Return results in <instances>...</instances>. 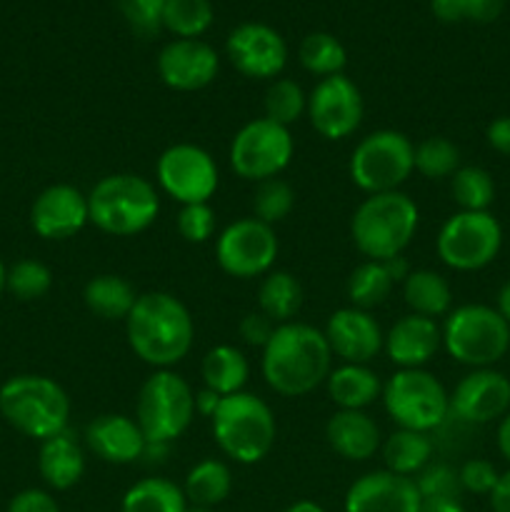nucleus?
I'll use <instances>...</instances> for the list:
<instances>
[{"label":"nucleus","instance_id":"27","mask_svg":"<svg viewBox=\"0 0 510 512\" xmlns=\"http://www.w3.org/2000/svg\"><path fill=\"white\" fill-rule=\"evenodd\" d=\"M203 383L205 388L218 393L220 398L243 393V385L248 383L250 365L248 358L240 353L235 345H215L203 358Z\"/></svg>","mask_w":510,"mask_h":512},{"label":"nucleus","instance_id":"12","mask_svg":"<svg viewBox=\"0 0 510 512\" xmlns=\"http://www.w3.org/2000/svg\"><path fill=\"white\" fill-rule=\"evenodd\" d=\"M293 135L290 128L268 118H255L235 133L230 143V168L243 180L278 178L293 160Z\"/></svg>","mask_w":510,"mask_h":512},{"label":"nucleus","instance_id":"34","mask_svg":"<svg viewBox=\"0 0 510 512\" xmlns=\"http://www.w3.org/2000/svg\"><path fill=\"white\" fill-rule=\"evenodd\" d=\"M185 493L165 478H145L125 493L123 512H185Z\"/></svg>","mask_w":510,"mask_h":512},{"label":"nucleus","instance_id":"46","mask_svg":"<svg viewBox=\"0 0 510 512\" xmlns=\"http://www.w3.org/2000/svg\"><path fill=\"white\" fill-rule=\"evenodd\" d=\"M458 478L463 490H468V493L490 495L495 490V485H498L500 473L495 470L493 463H488V460L473 458L468 460V463H463V468L458 470Z\"/></svg>","mask_w":510,"mask_h":512},{"label":"nucleus","instance_id":"21","mask_svg":"<svg viewBox=\"0 0 510 512\" xmlns=\"http://www.w3.org/2000/svg\"><path fill=\"white\" fill-rule=\"evenodd\" d=\"M420 493L413 478L375 470L350 485L345 512H420Z\"/></svg>","mask_w":510,"mask_h":512},{"label":"nucleus","instance_id":"16","mask_svg":"<svg viewBox=\"0 0 510 512\" xmlns=\"http://www.w3.org/2000/svg\"><path fill=\"white\" fill-rule=\"evenodd\" d=\"M510 413V380L490 368L465 375L450 393V418L465 425H485Z\"/></svg>","mask_w":510,"mask_h":512},{"label":"nucleus","instance_id":"15","mask_svg":"<svg viewBox=\"0 0 510 512\" xmlns=\"http://www.w3.org/2000/svg\"><path fill=\"white\" fill-rule=\"evenodd\" d=\"M305 113L320 138L345 140L363 123V95L348 75H330L310 90Z\"/></svg>","mask_w":510,"mask_h":512},{"label":"nucleus","instance_id":"25","mask_svg":"<svg viewBox=\"0 0 510 512\" xmlns=\"http://www.w3.org/2000/svg\"><path fill=\"white\" fill-rule=\"evenodd\" d=\"M38 470L45 485L53 490H70L85 473V453L70 430L40 443Z\"/></svg>","mask_w":510,"mask_h":512},{"label":"nucleus","instance_id":"53","mask_svg":"<svg viewBox=\"0 0 510 512\" xmlns=\"http://www.w3.org/2000/svg\"><path fill=\"white\" fill-rule=\"evenodd\" d=\"M498 450L505 460L510 463V413L505 418H500L498 425Z\"/></svg>","mask_w":510,"mask_h":512},{"label":"nucleus","instance_id":"4","mask_svg":"<svg viewBox=\"0 0 510 512\" xmlns=\"http://www.w3.org/2000/svg\"><path fill=\"white\" fill-rule=\"evenodd\" d=\"M0 415L25 438L43 443L68 430L70 398L53 378L13 375L0 385Z\"/></svg>","mask_w":510,"mask_h":512},{"label":"nucleus","instance_id":"11","mask_svg":"<svg viewBox=\"0 0 510 512\" xmlns=\"http://www.w3.org/2000/svg\"><path fill=\"white\" fill-rule=\"evenodd\" d=\"M500 245H503V228L488 210L485 213L460 210L450 215L435 240L438 258L460 273H473L493 263L500 253Z\"/></svg>","mask_w":510,"mask_h":512},{"label":"nucleus","instance_id":"38","mask_svg":"<svg viewBox=\"0 0 510 512\" xmlns=\"http://www.w3.org/2000/svg\"><path fill=\"white\" fill-rule=\"evenodd\" d=\"M265 115L263 118L273 120V123L290 128L293 123H298L303 118V113L308 110V95L303 93L295 80L280 78L273 80L265 90Z\"/></svg>","mask_w":510,"mask_h":512},{"label":"nucleus","instance_id":"57","mask_svg":"<svg viewBox=\"0 0 510 512\" xmlns=\"http://www.w3.org/2000/svg\"><path fill=\"white\" fill-rule=\"evenodd\" d=\"M185 512H210V508H198V505H193V508H185Z\"/></svg>","mask_w":510,"mask_h":512},{"label":"nucleus","instance_id":"7","mask_svg":"<svg viewBox=\"0 0 510 512\" xmlns=\"http://www.w3.org/2000/svg\"><path fill=\"white\" fill-rule=\"evenodd\" d=\"M443 348L468 368H490L510 353V325L488 305H460L450 310L443 328Z\"/></svg>","mask_w":510,"mask_h":512},{"label":"nucleus","instance_id":"37","mask_svg":"<svg viewBox=\"0 0 510 512\" xmlns=\"http://www.w3.org/2000/svg\"><path fill=\"white\" fill-rule=\"evenodd\" d=\"M210 0H168L163 10V28L175 38L195 40L213 25Z\"/></svg>","mask_w":510,"mask_h":512},{"label":"nucleus","instance_id":"30","mask_svg":"<svg viewBox=\"0 0 510 512\" xmlns=\"http://www.w3.org/2000/svg\"><path fill=\"white\" fill-rule=\"evenodd\" d=\"M403 298L405 305L413 310L415 315H425V318H440V315L450 313L453 305V293H450L448 280L435 270H413L408 278L403 280Z\"/></svg>","mask_w":510,"mask_h":512},{"label":"nucleus","instance_id":"24","mask_svg":"<svg viewBox=\"0 0 510 512\" xmlns=\"http://www.w3.org/2000/svg\"><path fill=\"white\" fill-rule=\"evenodd\" d=\"M328 445L345 460L363 463L380 448V430L363 410H338L325 425Z\"/></svg>","mask_w":510,"mask_h":512},{"label":"nucleus","instance_id":"49","mask_svg":"<svg viewBox=\"0 0 510 512\" xmlns=\"http://www.w3.org/2000/svg\"><path fill=\"white\" fill-rule=\"evenodd\" d=\"M488 143L498 153L510 155V118H495L488 125Z\"/></svg>","mask_w":510,"mask_h":512},{"label":"nucleus","instance_id":"20","mask_svg":"<svg viewBox=\"0 0 510 512\" xmlns=\"http://www.w3.org/2000/svg\"><path fill=\"white\" fill-rule=\"evenodd\" d=\"M323 333L330 345V353L350 365H368L385 345V335L378 320L368 310H358L353 305L335 310Z\"/></svg>","mask_w":510,"mask_h":512},{"label":"nucleus","instance_id":"22","mask_svg":"<svg viewBox=\"0 0 510 512\" xmlns=\"http://www.w3.org/2000/svg\"><path fill=\"white\" fill-rule=\"evenodd\" d=\"M443 330L425 315H403L385 335V353L400 370H418L438 355Z\"/></svg>","mask_w":510,"mask_h":512},{"label":"nucleus","instance_id":"29","mask_svg":"<svg viewBox=\"0 0 510 512\" xmlns=\"http://www.w3.org/2000/svg\"><path fill=\"white\" fill-rule=\"evenodd\" d=\"M303 308V288L298 278L285 270H270L258 288V310L275 325L293 323Z\"/></svg>","mask_w":510,"mask_h":512},{"label":"nucleus","instance_id":"17","mask_svg":"<svg viewBox=\"0 0 510 512\" xmlns=\"http://www.w3.org/2000/svg\"><path fill=\"white\" fill-rule=\"evenodd\" d=\"M230 63L235 65L238 73L245 78L270 80L283 73L288 63V45L283 35L265 23H243L228 35Z\"/></svg>","mask_w":510,"mask_h":512},{"label":"nucleus","instance_id":"52","mask_svg":"<svg viewBox=\"0 0 510 512\" xmlns=\"http://www.w3.org/2000/svg\"><path fill=\"white\" fill-rule=\"evenodd\" d=\"M420 512H465L463 503L453 498H430L420 503Z\"/></svg>","mask_w":510,"mask_h":512},{"label":"nucleus","instance_id":"13","mask_svg":"<svg viewBox=\"0 0 510 512\" xmlns=\"http://www.w3.org/2000/svg\"><path fill=\"white\" fill-rule=\"evenodd\" d=\"M278 235L258 218H243L230 223L215 243V258L230 278L250 280L268 275L278 258Z\"/></svg>","mask_w":510,"mask_h":512},{"label":"nucleus","instance_id":"14","mask_svg":"<svg viewBox=\"0 0 510 512\" xmlns=\"http://www.w3.org/2000/svg\"><path fill=\"white\" fill-rule=\"evenodd\" d=\"M155 175L163 193L180 205L208 203L218 190V165L208 150L193 143H178L163 150Z\"/></svg>","mask_w":510,"mask_h":512},{"label":"nucleus","instance_id":"5","mask_svg":"<svg viewBox=\"0 0 510 512\" xmlns=\"http://www.w3.org/2000/svg\"><path fill=\"white\" fill-rule=\"evenodd\" d=\"M90 223L115 238H130L155 223L160 198L153 183L133 173L108 175L88 195Z\"/></svg>","mask_w":510,"mask_h":512},{"label":"nucleus","instance_id":"48","mask_svg":"<svg viewBox=\"0 0 510 512\" xmlns=\"http://www.w3.org/2000/svg\"><path fill=\"white\" fill-rule=\"evenodd\" d=\"M8 512H60V508L53 495L45 493V490L30 488L10 500Z\"/></svg>","mask_w":510,"mask_h":512},{"label":"nucleus","instance_id":"36","mask_svg":"<svg viewBox=\"0 0 510 512\" xmlns=\"http://www.w3.org/2000/svg\"><path fill=\"white\" fill-rule=\"evenodd\" d=\"M450 193L460 210L485 213L495 200V183L488 170L478 168V165H465L450 178Z\"/></svg>","mask_w":510,"mask_h":512},{"label":"nucleus","instance_id":"2","mask_svg":"<svg viewBox=\"0 0 510 512\" xmlns=\"http://www.w3.org/2000/svg\"><path fill=\"white\" fill-rule=\"evenodd\" d=\"M133 353L155 370H170L193 348L195 325L190 310L175 295L143 293L125 318Z\"/></svg>","mask_w":510,"mask_h":512},{"label":"nucleus","instance_id":"10","mask_svg":"<svg viewBox=\"0 0 510 512\" xmlns=\"http://www.w3.org/2000/svg\"><path fill=\"white\" fill-rule=\"evenodd\" d=\"M350 180L363 193H393L415 170V145L398 130H375L350 155Z\"/></svg>","mask_w":510,"mask_h":512},{"label":"nucleus","instance_id":"1","mask_svg":"<svg viewBox=\"0 0 510 512\" xmlns=\"http://www.w3.org/2000/svg\"><path fill=\"white\" fill-rule=\"evenodd\" d=\"M333 353L323 330L305 323L278 325L263 348V378L283 398H303L330 375Z\"/></svg>","mask_w":510,"mask_h":512},{"label":"nucleus","instance_id":"31","mask_svg":"<svg viewBox=\"0 0 510 512\" xmlns=\"http://www.w3.org/2000/svg\"><path fill=\"white\" fill-rule=\"evenodd\" d=\"M83 300L93 315L103 320H125L133 310L135 295L133 285L120 275H98L88 280L83 290Z\"/></svg>","mask_w":510,"mask_h":512},{"label":"nucleus","instance_id":"56","mask_svg":"<svg viewBox=\"0 0 510 512\" xmlns=\"http://www.w3.org/2000/svg\"><path fill=\"white\" fill-rule=\"evenodd\" d=\"M5 273H8V270H5L3 260H0V293H3V290H5Z\"/></svg>","mask_w":510,"mask_h":512},{"label":"nucleus","instance_id":"6","mask_svg":"<svg viewBox=\"0 0 510 512\" xmlns=\"http://www.w3.org/2000/svg\"><path fill=\"white\" fill-rule=\"evenodd\" d=\"M210 425L218 448L240 465L260 463L273 450L278 435L270 405L250 393H235L220 400Z\"/></svg>","mask_w":510,"mask_h":512},{"label":"nucleus","instance_id":"42","mask_svg":"<svg viewBox=\"0 0 510 512\" xmlns=\"http://www.w3.org/2000/svg\"><path fill=\"white\" fill-rule=\"evenodd\" d=\"M505 8V0H433V13L445 23H490Z\"/></svg>","mask_w":510,"mask_h":512},{"label":"nucleus","instance_id":"32","mask_svg":"<svg viewBox=\"0 0 510 512\" xmlns=\"http://www.w3.org/2000/svg\"><path fill=\"white\" fill-rule=\"evenodd\" d=\"M395 278L390 263H380V260H365L358 268L350 273L348 278V298L353 303V308L358 310H373L378 305H383L385 300L393 293Z\"/></svg>","mask_w":510,"mask_h":512},{"label":"nucleus","instance_id":"26","mask_svg":"<svg viewBox=\"0 0 510 512\" xmlns=\"http://www.w3.org/2000/svg\"><path fill=\"white\" fill-rule=\"evenodd\" d=\"M328 395L340 410H365L383 395V385L375 370L368 365L343 363L340 368L330 370Z\"/></svg>","mask_w":510,"mask_h":512},{"label":"nucleus","instance_id":"28","mask_svg":"<svg viewBox=\"0 0 510 512\" xmlns=\"http://www.w3.org/2000/svg\"><path fill=\"white\" fill-rule=\"evenodd\" d=\"M433 450L435 440L430 433L398 428L383 443L385 470H390V473L395 475H405V478H413V475H418L425 465H430Z\"/></svg>","mask_w":510,"mask_h":512},{"label":"nucleus","instance_id":"8","mask_svg":"<svg viewBox=\"0 0 510 512\" xmlns=\"http://www.w3.org/2000/svg\"><path fill=\"white\" fill-rule=\"evenodd\" d=\"M195 418V393L173 370H155L143 383L135 405V423L148 445H168L190 428Z\"/></svg>","mask_w":510,"mask_h":512},{"label":"nucleus","instance_id":"51","mask_svg":"<svg viewBox=\"0 0 510 512\" xmlns=\"http://www.w3.org/2000/svg\"><path fill=\"white\" fill-rule=\"evenodd\" d=\"M220 395L213 393V390L203 388L200 393H195V413L203 415V418H213L215 410H218L220 405Z\"/></svg>","mask_w":510,"mask_h":512},{"label":"nucleus","instance_id":"18","mask_svg":"<svg viewBox=\"0 0 510 512\" xmlns=\"http://www.w3.org/2000/svg\"><path fill=\"white\" fill-rule=\"evenodd\" d=\"M220 68L218 53L200 38H175L160 50L158 75L168 88L193 93L215 80Z\"/></svg>","mask_w":510,"mask_h":512},{"label":"nucleus","instance_id":"58","mask_svg":"<svg viewBox=\"0 0 510 512\" xmlns=\"http://www.w3.org/2000/svg\"><path fill=\"white\" fill-rule=\"evenodd\" d=\"M430 3H433V0H430Z\"/></svg>","mask_w":510,"mask_h":512},{"label":"nucleus","instance_id":"47","mask_svg":"<svg viewBox=\"0 0 510 512\" xmlns=\"http://www.w3.org/2000/svg\"><path fill=\"white\" fill-rule=\"evenodd\" d=\"M275 328H278V325H275L268 315H263L258 310V313H248L240 320V338L248 345H253V348H265L268 340L273 338Z\"/></svg>","mask_w":510,"mask_h":512},{"label":"nucleus","instance_id":"40","mask_svg":"<svg viewBox=\"0 0 510 512\" xmlns=\"http://www.w3.org/2000/svg\"><path fill=\"white\" fill-rule=\"evenodd\" d=\"M295 208V190L290 188L285 180L280 178H268L260 180L258 188L253 193V218H258L260 223L270 225L288 218Z\"/></svg>","mask_w":510,"mask_h":512},{"label":"nucleus","instance_id":"19","mask_svg":"<svg viewBox=\"0 0 510 512\" xmlns=\"http://www.w3.org/2000/svg\"><path fill=\"white\" fill-rule=\"evenodd\" d=\"M85 223H90L88 195L80 193L75 185H50L30 208V225L45 240L73 238Z\"/></svg>","mask_w":510,"mask_h":512},{"label":"nucleus","instance_id":"23","mask_svg":"<svg viewBox=\"0 0 510 512\" xmlns=\"http://www.w3.org/2000/svg\"><path fill=\"white\" fill-rule=\"evenodd\" d=\"M85 445L98 455L103 463L110 465H130L143 458L145 435L135 418L128 415L108 413L98 415L93 423L85 428Z\"/></svg>","mask_w":510,"mask_h":512},{"label":"nucleus","instance_id":"35","mask_svg":"<svg viewBox=\"0 0 510 512\" xmlns=\"http://www.w3.org/2000/svg\"><path fill=\"white\" fill-rule=\"evenodd\" d=\"M300 63L308 73L318 75L320 80L330 78V75L343 73L345 63H348V53H345L343 43L330 33H310L305 35L300 43Z\"/></svg>","mask_w":510,"mask_h":512},{"label":"nucleus","instance_id":"3","mask_svg":"<svg viewBox=\"0 0 510 512\" xmlns=\"http://www.w3.org/2000/svg\"><path fill=\"white\" fill-rule=\"evenodd\" d=\"M420 213L413 198L400 190L368 195L350 220V235L360 253L368 260L400 258L418 233Z\"/></svg>","mask_w":510,"mask_h":512},{"label":"nucleus","instance_id":"55","mask_svg":"<svg viewBox=\"0 0 510 512\" xmlns=\"http://www.w3.org/2000/svg\"><path fill=\"white\" fill-rule=\"evenodd\" d=\"M285 512H325V510L320 508L318 503H313V500H298V503L290 505Z\"/></svg>","mask_w":510,"mask_h":512},{"label":"nucleus","instance_id":"45","mask_svg":"<svg viewBox=\"0 0 510 512\" xmlns=\"http://www.w3.org/2000/svg\"><path fill=\"white\" fill-rule=\"evenodd\" d=\"M178 233L188 243H205L215 233V213L208 203L183 205L178 213Z\"/></svg>","mask_w":510,"mask_h":512},{"label":"nucleus","instance_id":"43","mask_svg":"<svg viewBox=\"0 0 510 512\" xmlns=\"http://www.w3.org/2000/svg\"><path fill=\"white\" fill-rule=\"evenodd\" d=\"M418 485L420 500L430 498H453L460 500L463 495V485H460L458 470L450 468L445 463H430L425 465L418 473V478H413Z\"/></svg>","mask_w":510,"mask_h":512},{"label":"nucleus","instance_id":"54","mask_svg":"<svg viewBox=\"0 0 510 512\" xmlns=\"http://www.w3.org/2000/svg\"><path fill=\"white\" fill-rule=\"evenodd\" d=\"M495 310H498V313L505 318V323L510 325V280L503 285V288H500V293H498V308H495Z\"/></svg>","mask_w":510,"mask_h":512},{"label":"nucleus","instance_id":"50","mask_svg":"<svg viewBox=\"0 0 510 512\" xmlns=\"http://www.w3.org/2000/svg\"><path fill=\"white\" fill-rule=\"evenodd\" d=\"M490 505H493V512H510V470L500 475L498 485L490 493Z\"/></svg>","mask_w":510,"mask_h":512},{"label":"nucleus","instance_id":"9","mask_svg":"<svg viewBox=\"0 0 510 512\" xmlns=\"http://www.w3.org/2000/svg\"><path fill=\"white\" fill-rule=\"evenodd\" d=\"M383 405L398 428L435 433L450 418V395L428 370H398L383 385Z\"/></svg>","mask_w":510,"mask_h":512},{"label":"nucleus","instance_id":"39","mask_svg":"<svg viewBox=\"0 0 510 512\" xmlns=\"http://www.w3.org/2000/svg\"><path fill=\"white\" fill-rule=\"evenodd\" d=\"M460 168V150L458 145L450 143L448 138H425L423 143L415 145V170L423 178L443 180L453 178Z\"/></svg>","mask_w":510,"mask_h":512},{"label":"nucleus","instance_id":"41","mask_svg":"<svg viewBox=\"0 0 510 512\" xmlns=\"http://www.w3.org/2000/svg\"><path fill=\"white\" fill-rule=\"evenodd\" d=\"M53 285V273H50L48 265H43L40 260L25 258L18 260L15 265H10L8 273H5V290H8L13 298L23 300H38Z\"/></svg>","mask_w":510,"mask_h":512},{"label":"nucleus","instance_id":"33","mask_svg":"<svg viewBox=\"0 0 510 512\" xmlns=\"http://www.w3.org/2000/svg\"><path fill=\"white\" fill-rule=\"evenodd\" d=\"M230 488H233V475L228 465L215 458H205L190 468L183 493L185 500L198 508H213L228 498Z\"/></svg>","mask_w":510,"mask_h":512},{"label":"nucleus","instance_id":"44","mask_svg":"<svg viewBox=\"0 0 510 512\" xmlns=\"http://www.w3.org/2000/svg\"><path fill=\"white\" fill-rule=\"evenodd\" d=\"M130 28L140 35H153L163 28V10L168 0H115Z\"/></svg>","mask_w":510,"mask_h":512}]
</instances>
